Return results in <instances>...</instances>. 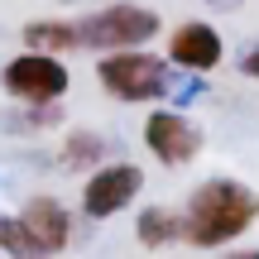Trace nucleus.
Instances as JSON below:
<instances>
[{
	"mask_svg": "<svg viewBox=\"0 0 259 259\" xmlns=\"http://www.w3.org/2000/svg\"><path fill=\"white\" fill-rule=\"evenodd\" d=\"M168 58L183 67H192V72H206V67L221 63V34H216L211 24H183L173 29V44H168Z\"/></svg>",
	"mask_w": 259,
	"mask_h": 259,
	"instance_id": "obj_8",
	"label": "nucleus"
},
{
	"mask_svg": "<svg viewBox=\"0 0 259 259\" xmlns=\"http://www.w3.org/2000/svg\"><path fill=\"white\" fill-rule=\"evenodd\" d=\"M24 44L38 48V53H63V48H77V24L34 19V24H24Z\"/></svg>",
	"mask_w": 259,
	"mask_h": 259,
	"instance_id": "obj_9",
	"label": "nucleus"
},
{
	"mask_svg": "<svg viewBox=\"0 0 259 259\" xmlns=\"http://www.w3.org/2000/svg\"><path fill=\"white\" fill-rule=\"evenodd\" d=\"M216 5H221V0H216Z\"/></svg>",
	"mask_w": 259,
	"mask_h": 259,
	"instance_id": "obj_13",
	"label": "nucleus"
},
{
	"mask_svg": "<svg viewBox=\"0 0 259 259\" xmlns=\"http://www.w3.org/2000/svg\"><path fill=\"white\" fill-rule=\"evenodd\" d=\"M154 34H158V15L144 10V5H111V10H101V15L77 24V44L82 48H106V53H115V48H139Z\"/></svg>",
	"mask_w": 259,
	"mask_h": 259,
	"instance_id": "obj_3",
	"label": "nucleus"
},
{
	"mask_svg": "<svg viewBox=\"0 0 259 259\" xmlns=\"http://www.w3.org/2000/svg\"><path fill=\"white\" fill-rule=\"evenodd\" d=\"M139 187H144V173H139L135 163H111V168H101V173H92L82 206H87V216L101 221V216H115L120 206H130Z\"/></svg>",
	"mask_w": 259,
	"mask_h": 259,
	"instance_id": "obj_6",
	"label": "nucleus"
},
{
	"mask_svg": "<svg viewBox=\"0 0 259 259\" xmlns=\"http://www.w3.org/2000/svg\"><path fill=\"white\" fill-rule=\"evenodd\" d=\"M19 221H24V231H29L34 254H58L67 245V235H72V221H67V211L53 197H34V202L19 211Z\"/></svg>",
	"mask_w": 259,
	"mask_h": 259,
	"instance_id": "obj_7",
	"label": "nucleus"
},
{
	"mask_svg": "<svg viewBox=\"0 0 259 259\" xmlns=\"http://www.w3.org/2000/svg\"><path fill=\"white\" fill-rule=\"evenodd\" d=\"M0 250H10V254H34L29 231H24L19 216H0Z\"/></svg>",
	"mask_w": 259,
	"mask_h": 259,
	"instance_id": "obj_11",
	"label": "nucleus"
},
{
	"mask_svg": "<svg viewBox=\"0 0 259 259\" xmlns=\"http://www.w3.org/2000/svg\"><path fill=\"white\" fill-rule=\"evenodd\" d=\"M178 231H183V226H178V216L163 211V206H149V211L139 216V245H149V250H154V245L178 240Z\"/></svg>",
	"mask_w": 259,
	"mask_h": 259,
	"instance_id": "obj_10",
	"label": "nucleus"
},
{
	"mask_svg": "<svg viewBox=\"0 0 259 259\" xmlns=\"http://www.w3.org/2000/svg\"><path fill=\"white\" fill-rule=\"evenodd\" d=\"M96 77H101V87L111 96H120V101H158V96L168 92L163 63L149 58V53H135V48L106 53L101 63H96Z\"/></svg>",
	"mask_w": 259,
	"mask_h": 259,
	"instance_id": "obj_2",
	"label": "nucleus"
},
{
	"mask_svg": "<svg viewBox=\"0 0 259 259\" xmlns=\"http://www.w3.org/2000/svg\"><path fill=\"white\" fill-rule=\"evenodd\" d=\"M254 216H259V197L250 187L231 183V178H216V183H206V187L192 192L183 235L192 245H202V250H211V245H226L240 231H250Z\"/></svg>",
	"mask_w": 259,
	"mask_h": 259,
	"instance_id": "obj_1",
	"label": "nucleus"
},
{
	"mask_svg": "<svg viewBox=\"0 0 259 259\" xmlns=\"http://www.w3.org/2000/svg\"><path fill=\"white\" fill-rule=\"evenodd\" d=\"M144 139L158 154V163H187L202 149V130L187 120V115H178V111H154L144 120Z\"/></svg>",
	"mask_w": 259,
	"mask_h": 259,
	"instance_id": "obj_5",
	"label": "nucleus"
},
{
	"mask_svg": "<svg viewBox=\"0 0 259 259\" xmlns=\"http://www.w3.org/2000/svg\"><path fill=\"white\" fill-rule=\"evenodd\" d=\"M245 72H250V77H254V82H259V48H254V53H250V58H245Z\"/></svg>",
	"mask_w": 259,
	"mask_h": 259,
	"instance_id": "obj_12",
	"label": "nucleus"
},
{
	"mask_svg": "<svg viewBox=\"0 0 259 259\" xmlns=\"http://www.w3.org/2000/svg\"><path fill=\"white\" fill-rule=\"evenodd\" d=\"M5 92L19 101H58L67 92V67L58 63V53H24L5 67Z\"/></svg>",
	"mask_w": 259,
	"mask_h": 259,
	"instance_id": "obj_4",
	"label": "nucleus"
}]
</instances>
